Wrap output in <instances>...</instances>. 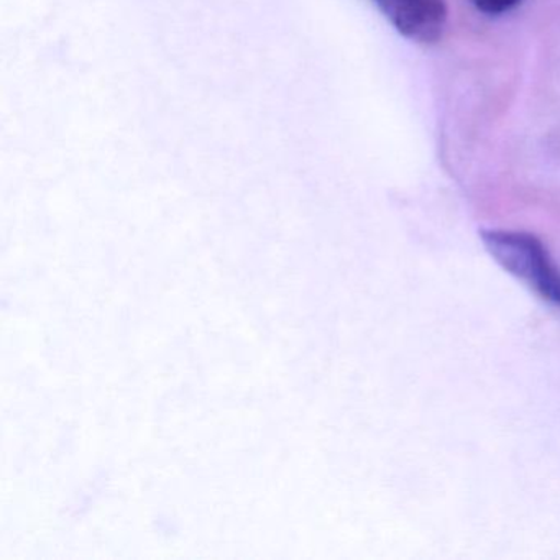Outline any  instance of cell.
I'll use <instances>...</instances> for the list:
<instances>
[{
	"label": "cell",
	"instance_id": "1",
	"mask_svg": "<svg viewBox=\"0 0 560 560\" xmlns=\"http://www.w3.org/2000/svg\"><path fill=\"white\" fill-rule=\"evenodd\" d=\"M481 241L503 270L529 284L544 300L560 304V271L539 238L526 232L483 231Z\"/></svg>",
	"mask_w": 560,
	"mask_h": 560
},
{
	"label": "cell",
	"instance_id": "2",
	"mask_svg": "<svg viewBox=\"0 0 560 560\" xmlns=\"http://www.w3.org/2000/svg\"><path fill=\"white\" fill-rule=\"evenodd\" d=\"M389 24L408 40L431 45L447 24L445 0H373Z\"/></svg>",
	"mask_w": 560,
	"mask_h": 560
},
{
	"label": "cell",
	"instance_id": "3",
	"mask_svg": "<svg viewBox=\"0 0 560 560\" xmlns=\"http://www.w3.org/2000/svg\"><path fill=\"white\" fill-rule=\"evenodd\" d=\"M523 0H471L478 12L481 14L490 15V18H498V15L508 14V12L516 9Z\"/></svg>",
	"mask_w": 560,
	"mask_h": 560
}]
</instances>
